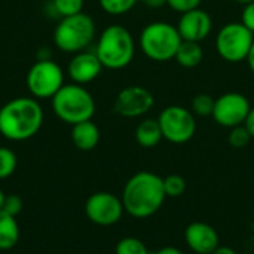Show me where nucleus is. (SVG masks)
I'll return each mask as SVG.
<instances>
[{
  "label": "nucleus",
  "instance_id": "obj_1",
  "mask_svg": "<svg viewBox=\"0 0 254 254\" xmlns=\"http://www.w3.org/2000/svg\"><path fill=\"white\" fill-rule=\"evenodd\" d=\"M165 198L164 179L150 171H140L125 183L121 199L129 216L147 219L161 210Z\"/></svg>",
  "mask_w": 254,
  "mask_h": 254
},
{
  "label": "nucleus",
  "instance_id": "obj_2",
  "mask_svg": "<svg viewBox=\"0 0 254 254\" xmlns=\"http://www.w3.org/2000/svg\"><path fill=\"white\" fill-rule=\"evenodd\" d=\"M43 125V109L34 97H18L0 109V134L10 141L34 137Z\"/></svg>",
  "mask_w": 254,
  "mask_h": 254
},
{
  "label": "nucleus",
  "instance_id": "obj_3",
  "mask_svg": "<svg viewBox=\"0 0 254 254\" xmlns=\"http://www.w3.org/2000/svg\"><path fill=\"white\" fill-rule=\"evenodd\" d=\"M94 52L97 54L103 67L110 70L125 68L134 60V37L124 25H109L101 31Z\"/></svg>",
  "mask_w": 254,
  "mask_h": 254
},
{
  "label": "nucleus",
  "instance_id": "obj_4",
  "mask_svg": "<svg viewBox=\"0 0 254 254\" xmlns=\"http://www.w3.org/2000/svg\"><path fill=\"white\" fill-rule=\"evenodd\" d=\"M51 101L55 116L71 127L91 121L95 115V100L83 85H64L51 98Z\"/></svg>",
  "mask_w": 254,
  "mask_h": 254
},
{
  "label": "nucleus",
  "instance_id": "obj_5",
  "mask_svg": "<svg viewBox=\"0 0 254 254\" xmlns=\"http://www.w3.org/2000/svg\"><path fill=\"white\" fill-rule=\"evenodd\" d=\"M183 42L177 27L167 21H155L147 24L138 39L141 52L155 63H167L176 57V52Z\"/></svg>",
  "mask_w": 254,
  "mask_h": 254
},
{
  "label": "nucleus",
  "instance_id": "obj_6",
  "mask_svg": "<svg viewBox=\"0 0 254 254\" xmlns=\"http://www.w3.org/2000/svg\"><path fill=\"white\" fill-rule=\"evenodd\" d=\"M95 37L94 19L80 12L73 16L63 18L54 31V43L58 49L67 54L86 51Z\"/></svg>",
  "mask_w": 254,
  "mask_h": 254
},
{
  "label": "nucleus",
  "instance_id": "obj_7",
  "mask_svg": "<svg viewBox=\"0 0 254 254\" xmlns=\"http://www.w3.org/2000/svg\"><path fill=\"white\" fill-rule=\"evenodd\" d=\"M254 34L243 22L225 24L216 37V51L226 63H241L247 60Z\"/></svg>",
  "mask_w": 254,
  "mask_h": 254
},
{
  "label": "nucleus",
  "instance_id": "obj_8",
  "mask_svg": "<svg viewBox=\"0 0 254 254\" xmlns=\"http://www.w3.org/2000/svg\"><path fill=\"white\" fill-rule=\"evenodd\" d=\"M63 86L64 71L52 60H37L27 73V88L36 100L52 98Z\"/></svg>",
  "mask_w": 254,
  "mask_h": 254
},
{
  "label": "nucleus",
  "instance_id": "obj_9",
  "mask_svg": "<svg viewBox=\"0 0 254 254\" xmlns=\"http://www.w3.org/2000/svg\"><path fill=\"white\" fill-rule=\"evenodd\" d=\"M162 137L173 144H185L196 132V119L192 110L182 106L165 107L158 118Z\"/></svg>",
  "mask_w": 254,
  "mask_h": 254
},
{
  "label": "nucleus",
  "instance_id": "obj_10",
  "mask_svg": "<svg viewBox=\"0 0 254 254\" xmlns=\"http://www.w3.org/2000/svg\"><path fill=\"white\" fill-rule=\"evenodd\" d=\"M250 101L241 92H226L216 98L213 109V119L223 128H234L244 125L250 113Z\"/></svg>",
  "mask_w": 254,
  "mask_h": 254
},
{
  "label": "nucleus",
  "instance_id": "obj_11",
  "mask_svg": "<svg viewBox=\"0 0 254 254\" xmlns=\"http://www.w3.org/2000/svg\"><path fill=\"white\" fill-rule=\"evenodd\" d=\"M124 211L122 199L110 192H95L85 202L86 217L98 226L116 225Z\"/></svg>",
  "mask_w": 254,
  "mask_h": 254
},
{
  "label": "nucleus",
  "instance_id": "obj_12",
  "mask_svg": "<svg viewBox=\"0 0 254 254\" xmlns=\"http://www.w3.org/2000/svg\"><path fill=\"white\" fill-rule=\"evenodd\" d=\"M153 104L155 97L149 89L138 85H131L119 91L113 104V110L122 118L132 119L150 112Z\"/></svg>",
  "mask_w": 254,
  "mask_h": 254
},
{
  "label": "nucleus",
  "instance_id": "obj_13",
  "mask_svg": "<svg viewBox=\"0 0 254 254\" xmlns=\"http://www.w3.org/2000/svg\"><path fill=\"white\" fill-rule=\"evenodd\" d=\"M177 30L183 40L201 43L204 39L210 36L213 30V19L208 15V12H205L201 7H196L182 13L177 24Z\"/></svg>",
  "mask_w": 254,
  "mask_h": 254
},
{
  "label": "nucleus",
  "instance_id": "obj_14",
  "mask_svg": "<svg viewBox=\"0 0 254 254\" xmlns=\"http://www.w3.org/2000/svg\"><path fill=\"white\" fill-rule=\"evenodd\" d=\"M103 68L104 67L100 63L95 52L82 51V52L74 54V57L70 60V63L67 65V73H68L70 79L73 80V83L86 85V83L95 80L100 76Z\"/></svg>",
  "mask_w": 254,
  "mask_h": 254
},
{
  "label": "nucleus",
  "instance_id": "obj_15",
  "mask_svg": "<svg viewBox=\"0 0 254 254\" xmlns=\"http://www.w3.org/2000/svg\"><path fill=\"white\" fill-rule=\"evenodd\" d=\"M185 240L188 247L196 254H211L219 246L217 231L204 222H193L185 231Z\"/></svg>",
  "mask_w": 254,
  "mask_h": 254
},
{
  "label": "nucleus",
  "instance_id": "obj_16",
  "mask_svg": "<svg viewBox=\"0 0 254 254\" xmlns=\"http://www.w3.org/2000/svg\"><path fill=\"white\" fill-rule=\"evenodd\" d=\"M71 141L76 149L82 152H89L95 149L100 143V129L92 121L76 124L71 128Z\"/></svg>",
  "mask_w": 254,
  "mask_h": 254
},
{
  "label": "nucleus",
  "instance_id": "obj_17",
  "mask_svg": "<svg viewBox=\"0 0 254 254\" xmlns=\"http://www.w3.org/2000/svg\"><path fill=\"white\" fill-rule=\"evenodd\" d=\"M162 131L158 119H144L135 128V140L144 149H152L162 140Z\"/></svg>",
  "mask_w": 254,
  "mask_h": 254
},
{
  "label": "nucleus",
  "instance_id": "obj_18",
  "mask_svg": "<svg viewBox=\"0 0 254 254\" xmlns=\"http://www.w3.org/2000/svg\"><path fill=\"white\" fill-rule=\"evenodd\" d=\"M174 60L179 65L185 68H193L198 67L204 60V49L199 42H189L183 40L176 52Z\"/></svg>",
  "mask_w": 254,
  "mask_h": 254
},
{
  "label": "nucleus",
  "instance_id": "obj_19",
  "mask_svg": "<svg viewBox=\"0 0 254 254\" xmlns=\"http://www.w3.org/2000/svg\"><path fill=\"white\" fill-rule=\"evenodd\" d=\"M19 241V225L16 217L0 210V252L13 249Z\"/></svg>",
  "mask_w": 254,
  "mask_h": 254
},
{
  "label": "nucleus",
  "instance_id": "obj_20",
  "mask_svg": "<svg viewBox=\"0 0 254 254\" xmlns=\"http://www.w3.org/2000/svg\"><path fill=\"white\" fill-rule=\"evenodd\" d=\"M85 0H51V7L54 9L55 15L63 18L73 16L82 12Z\"/></svg>",
  "mask_w": 254,
  "mask_h": 254
},
{
  "label": "nucleus",
  "instance_id": "obj_21",
  "mask_svg": "<svg viewBox=\"0 0 254 254\" xmlns=\"http://www.w3.org/2000/svg\"><path fill=\"white\" fill-rule=\"evenodd\" d=\"M98 3L106 13L119 16L128 13L138 3V0H98Z\"/></svg>",
  "mask_w": 254,
  "mask_h": 254
},
{
  "label": "nucleus",
  "instance_id": "obj_22",
  "mask_svg": "<svg viewBox=\"0 0 254 254\" xmlns=\"http://www.w3.org/2000/svg\"><path fill=\"white\" fill-rule=\"evenodd\" d=\"M18 165V159L13 150L0 146V180L10 177Z\"/></svg>",
  "mask_w": 254,
  "mask_h": 254
},
{
  "label": "nucleus",
  "instance_id": "obj_23",
  "mask_svg": "<svg viewBox=\"0 0 254 254\" xmlns=\"http://www.w3.org/2000/svg\"><path fill=\"white\" fill-rule=\"evenodd\" d=\"M115 254H150L146 244L134 237L122 238L115 249Z\"/></svg>",
  "mask_w": 254,
  "mask_h": 254
},
{
  "label": "nucleus",
  "instance_id": "obj_24",
  "mask_svg": "<svg viewBox=\"0 0 254 254\" xmlns=\"http://www.w3.org/2000/svg\"><path fill=\"white\" fill-rule=\"evenodd\" d=\"M214 103L216 100L208 95V94H198L192 98L190 107H192V113L196 116H211L213 115V109H214Z\"/></svg>",
  "mask_w": 254,
  "mask_h": 254
},
{
  "label": "nucleus",
  "instance_id": "obj_25",
  "mask_svg": "<svg viewBox=\"0 0 254 254\" xmlns=\"http://www.w3.org/2000/svg\"><path fill=\"white\" fill-rule=\"evenodd\" d=\"M164 190L167 198H179L186 190V180L179 174H171L164 179Z\"/></svg>",
  "mask_w": 254,
  "mask_h": 254
},
{
  "label": "nucleus",
  "instance_id": "obj_26",
  "mask_svg": "<svg viewBox=\"0 0 254 254\" xmlns=\"http://www.w3.org/2000/svg\"><path fill=\"white\" fill-rule=\"evenodd\" d=\"M250 140H252V135H250L249 129L244 125L231 128L229 135H228V143L234 149H243V147H246L250 143Z\"/></svg>",
  "mask_w": 254,
  "mask_h": 254
},
{
  "label": "nucleus",
  "instance_id": "obj_27",
  "mask_svg": "<svg viewBox=\"0 0 254 254\" xmlns=\"http://www.w3.org/2000/svg\"><path fill=\"white\" fill-rule=\"evenodd\" d=\"M22 207H24V202H22V199L18 195H15V193L4 195V201H3V207H1V210L4 213L16 217L22 211Z\"/></svg>",
  "mask_w": 254,
  "mask_h": 254
},
{
  "label": "nucleus",
  "instance_id": "obj_28",
  "mask_svg": "<svg viewBox=\"0 0 254 254\" xmlns=\"http://www.w3.org/2000/svg\"><path fill=\"white\" fill-rule=\"evenodd\" d=\"M201 1L202 0H167V4L173 10H176L179 13H185V12H189L192 9L199 7Z\"/></svg>",
  "mask_w": 254,
  "mask_h": 254
},
{
  "label": "nucleus",
  "instance_id": "obj_29",
  "mask_svg": "<svg viewBox=\"0 0 254 254\" xmlns=\"http://www.w3.org/2000/svg\"><path fill=\"white\" fill-rule=\"evenodd\" d=\"M241 22L254 34V1L244 6L243 15H241Z\"/></svg>",
  "mask_w": 254,
  "mask_h": 254
},
{
  "label": "nucleus",
  "instance_id": "obj_30",
  "mask_svg": "<svg viewBox=\"0 0 254 254\" xmlns=\"http://www.w3.org/2000/svg\"><path fill=\"white\" fill-rule=\"evenodd\" d=\"M244 127L249 129L252 138H254V107L250 109V113H249V116H247V119H246V122H244Z\"/></svg>",
  "mask_w": 254,
  "mask_h": 254
},
{
  "label": "nucleus",
  "instance_id": "obj_31",
  "mask_svg": "<svg viewBox=\"0 0 254 254\" xmlns=\"http://www.w3.org/2000/svg\"><path fill=\"white\" fill-rule=\"evenodd\" d=\"M146 6L152 7V9H158L167 4V0H141Z\"/></svg>",
  "mask_w": 254,
  "mask_h": 254
},
{
  "label": "nucleus",
  "instance_id": "obj_32",
  "mask_svg": "<svg viewBox=\"0 0 254 254\" xmlns=\"http://www.w3.org/2000/svg\"><path fill=\"white\" fill-rule=\"evenodd\" d=\"M211 254H237V252L231 247H226V246H219L214 252Z\"/></svg>",
  "mask_w": 254,
  "mask_h": 254
},
{
  "label": "nucleus",
  "instance_id": "obj_33",
  "mask_svg": "<svg viewBox=\"0 0 254 254\" xmlns=\"http://www.w3.org/2000/svg\"><path fill=\"white\" fill-rule=\"evenodd\" d=\"M246 61H247V64H249V68L252 70V73L254 74V42L253 45H252V48H250V52H249Z\"/></svg>",
  "mask_w": 254,
  "mask_h": 254
},
{
  "label": "nucleus",
  "instance_id": "obj_34",
  "mask_svg": "<svg viewBox=\"0 0 254 254\" xmlns=\"http://www.w3.org/2000/svg\"><path fill=\"white\" fill-rule=\"evenodd\" d=\"M155 254H183L179 249H176V247H164V249H161L159 252H156Z\"/></svg>",
  "mask_w": 254,
  "mask_h": 254
},
{
  "label": "nucleus",
  "instance_id": "obj_35",
  "mask_svg": "<svg viewBox=\"0 0 254 254\" xmlns=\"http://www.w3.org/2000/svg\"><path fill=\"white\" fill-rule=\"evenodd\" d=\"M237 3H240V4H243V6H246V4H249V3H253L254 0H235Z\"/></svg>",
  "mask_w": 254,
  "mask_h": 254
},
{
  "label": "nucleus",
  "instance_id": "obj_36",
  "mask_svg": "<svg viewBox=\"0 0 254 254\" xmlns=\"http://www.w3.org/2000/svg\"><path fill=\"white\" fill-rule=\"evenodd\" d=\"M3 201H4V193H3V190L0 189V210H1V207H3Z\"/></svg>",
  "mask_w": 254,
  "mask_h": 254
},
{
  "label": "nucleus",
  "instance_id": "obj_37",
  "mask_svg": "<svg viewBox=\"0 0 254 254\" xmlns=\"http://www.w3.org/2000/svg\"><path fill=\"white\" fill-rule=\"evenodd\" d=\"M0 109H1V106H0Z\"/></svg>",
  "mask_w": 254,
  "mask_h": 254
}]
</instances>
